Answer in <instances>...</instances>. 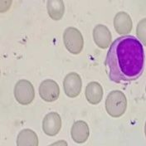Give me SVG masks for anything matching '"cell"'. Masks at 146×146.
<instances>
[{
  "label": "cell",
  "mask_w": 146,
  "mask_h": 146,
  "mask_svg": "<svg viewBox=\"0 0 146 146\" xmlns=\"http://www.w3.org/2000/svg\"><path fill=\"white\" fill-rule=\"evenodd\" d=\"M105 65L108 76L115 83H126L138 79L145 66V52L135 36L116 38L110 46Z\"/></svg>",
  "instance_id": "cell-1"
},
{
  "label": "cell",
  "mask_w": 146,
  "mask_h": 146,
  "mask_svg": "<svg viewBox=\"0 0 146 146\" xmlns=\"http://www.w3.org/2000/svg\"><path fill=\"white\" fill-rule=\"evenodd\" d=\"M106 110L107 114L114 118L122 116L127 109V98L120 91H112L110 92L106 99Z\"/></svg>",
  "instance_id": "cell-2"
},
{
  "label": "cell",
  "mask_w": 146,
  "mask_h": 146,
  "mask_svg": "<svg viewBox=\"0 0 146 146\" xmlns=\"http://www.w3.org/2000/svg\"><path fill=\"white\" fill-rule=\"evenodd\" d=\"M63 42L66 48L72 54H80L84 46L82 33L76 27H67L63 33Z\"/></svg>",
  "instance_id": "cell-3"
},
{
  "label": "cell",
  "mask_w": 146,
  "mask_h": 146,
  "mask_svg": "<svg viewBox=\"0 0 146 146\" xmlns=\"http://www.w3.org/2000/svg\"><path fill=\"white\" fill-rule=\"evenodd\" d=\"M14 97L23 106L31 104L35 98V90L33 84L25 79L18 81L14 87Z\"/></svg>",
  "instance_id": "cell-4"
},
{
  "label": "cell",
  "mask_w": 146,
  "mask_h": 146,
  "mask_svg": "<svg viewBox=\"0 0 146 146\" xmlns=\"http://www.w3.org/2000/svg\"><path fill=\"white\" fill-rule=\"evenodd\" d=\"M82 81L79 74L76 72L68 73L63 81L65 94L70 98L77 97L82 91Z\"/></svg>",
  "instance_id": "cell-5"
},
{
  "label": "cell",
  "mask_w": 146,
  "mask_h": 146,
  "mask_svg": "<svg viewBox=\"0 0 146 146\" xmlns=\"http://www.w3.org/2000/svg\"><path fill=\"white\" fill-rule=\"evenodd\" d=\"M38 91L40 97L46 102H53L56 100L60 95L58 84L52 79H47L42 82Z\"/></svg>",
  "instance_id": "cell-6"
},
{
  "label": "cell",
  "mask_w": 146,
  "mask_h": 146,
  "mask_svg": "<svg viewBox=\"0 0 146 146\" xmlns=\"http://www.w3.org/2000/svg\"><path fill=\"white\" fill-rule=\"evenodd\" d=\"M62 129V118L56 112H50L42 120V129L46 135L55 136Z\"/></svg>",
  "instance_id": "cell-7"
},
{
  "label": "cell",
  "mask_w": 146,
  "mask_h": 146,
  "mask_svg": "<svg viewBox=\"0 0 146 146\" xmlns=\"http://www.w3.org/2000/svg\"><path fill=\"white\" fill-rule=\"evenodd\" d=\"M93 39L95 43L101 49H106L111 44L112 35L109 28L103 25L98 24L94 27Z\"/></svg>",
  "instance_id": "cell-8"
},
{
  "label": "cell",
  "mask_w": 146,
  "mask_h": 146,
  "mask_svg": "<svg viewBox=\"0 0 146 146\" xmlns=\"http://www.w3.org/2000/svg\"><path fill=\"white\" fill-rule=\"evenodd\" d=\"M114 27L116 33L120 35L127 36L133 27V22L126 12H119L114 18Z\"/></svg>",
  "instance_id": "cell-9"
},
{
  "label": "cell",
  "mask_w": 146,
  "mask_h": 146,
  "mask_svg": "<svg viewBox=\"0 0 146 146\" xmlns=\"http://www.w3.org/2000/svg\"><path fill=\"white\" fill-rule=\"evenodd\" d=\"M90 135V129L87 123L84 120H76L71 129V136L77 144H83L87 141Z\"/></svg>",
  "instance_id": "cell-10"
},
{
  "label": "cell",
  "mask_w": 146,
  "mask_h": 146,
  "mask_svg": "<svg viewBox=\"0 0 146 146\" xmlns=\"http://www.w3.org/2000/svg\"><path fill=\"white\" fill-rule=\"evenodd\" d=\"M103 88L100 83L96 82H90L85 91V96L87 101L91 105L99 104L103 98Z\"/></svg>",
  "instance_id": "cell-11"
},
{
  "label": "cell",
  "mask_w": 146,
  "mask_h": 146,
  "mask_svg": "<svg viewBox=\"0 0 146 146\" xmlns=\"http://www.w3.org/2000/svg\"><path fill=\"white\" fill-rule=\"evenodd\" d=\"M17 146H38V137L31 129H24L17 137Z\"/></svg>",
  "instance_id": "cell-12"
},
{
  "label": "cell",
  "mask_w": 146,
  "mask_h": 146,
  "mask_svg": "<svg viewBox=\"0 0 146 146\" xmlns=\"http://www.w3.org/2000/svg\"><path fill=\"white\" fill-rule=\"evenodd\" d=\"M47 13L54 21L61 20L64 15L65 12V6L64 3L60 0H50L47 2Z\"/></svg>",
  "instance_id": "cell-13"
},
{
  "label": "cell",
  "mask_w": 146,
  "mask_h": 146,
  "mask_svg": "<svg viewBox=\"0 0 146 146\" xmlns=\"http://www.w3.org/2000/svg\"><path fill=\"white\" fill-rule=\"evenodd\" d=\"M136 35L139 41L146 46V18L141 19L136 27Z\"/></svg>",
  "instance_id": "cell-14"
},
{
  "label": "cell",
  "mask_w": 146,
  "mask_h": 146,
  "mask_svg": "<svg viewBox=\"0 0 146 146\" xmlns=\"http://www.w3.org/2000/svg\"><path fill=\"white\" fill-rule=\"evenodd\" d=\"M48 146H68V145H67V142L66 140H58V141H56V142H55V143Z\"/></svg>",
  "instance_id": "cell-15"
},
{
  "label": "cell",
  "mask_w": 146,
  "mask_h": 146,
  "mask_svg": "<svg viewBox=\"0 0 146 146\" xmlns=\"http://www.w3.org/2000/svg\"><path fill=\"white\" fill-rule=\"evenodd\" d=\"M145 137H146V121H145Z\"/></svg>",
  "instance_id": "cell-16"
},
{
  "label": "cell",
  "mask_w": 146,
  "mask_h": 146,
  "mask_svg": "<svg viewBox=\"0 0 146 146\" xmlns=\"http://www.w3.org/2000/svg\"><path fill=\"white\" fill-rule=\"evenodd\" d=\"M145 92H146V87H145Z\"/></svg>",
  "instance_id": "cell-17"
}]
</instances>
